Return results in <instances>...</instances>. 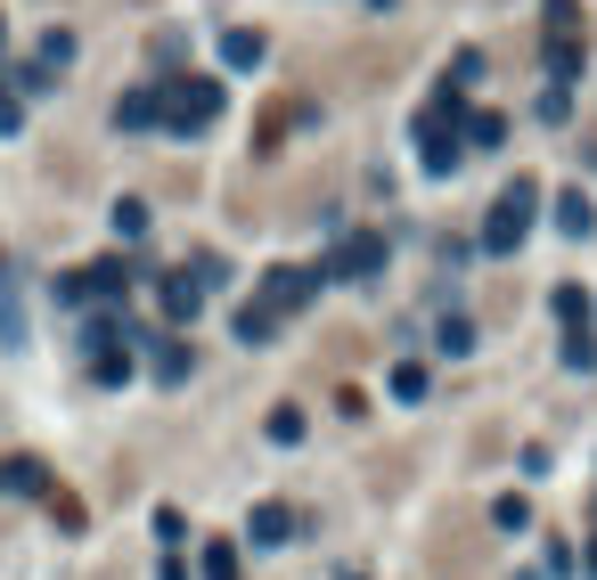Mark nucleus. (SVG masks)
Masks as SVG:
<instances>
[{
  "label": "nucleus",
  "instance_id": "nucleus-27",
  "mask_svg": "<svg viewBox=\"0 0 597 580\" xmlns=\"http://www.w3.org/2000/svg\"><path fill=\"white\" fill-rule=\"evenodd\" d=\"M0 41H9V33H0Z\"/></svg>",
  "mask_w": 597,
  "mask_h": 580
},
{
  "label": "nucleus",
  "instance_id": "nucleus-3",
  "mask_svg": "<svg viewBox=\"0 0 597 580\" xmlns=\"http://www.w3.org/2000/svg\"><path fill=\"white\" fill-rule=\"evenodd\" d=\"M312 295H320V271H271L262 278V310H271V319L279 310H303Z\"/></svg>",
  "mask_w": 597,
  "mask_h": 580
},
{
  "label": "nucleus",
  "instance_id": "nucleus-17",
  "mask_svg": "<svg viewBox=\"0 0 597 580\" xmlns=\"http://www.w3.org/2000/svg\"><path fill=\"white\" fill-rule=\"evenodd\" d=\"M91 377H98V384H123V377H132V351H98Z\"/></svg>",
  "mask_w": 597,
  "mask_h": 580
},
{
  "label": "nucleus",
  "instance_id": "nucleus-10",
  "mask_svg": "<svg viewBox=\"0 0 597 580\" xmlns=\"http://www.w3.org/2000/svg\"><path fill=\"white\" fill-rule=\"evenodd\" d=\"M589 221H597V213H589V197H582V189H565V197H557V230H565V238H589Z\"/></svg>",
  "mask_w": 597,
  "mask_h": 580
},
{
  "label": "nucleus",
  "instance_id": "nucleus-23",
  "mask_svg": "<svg viewBox=\"0 0 597 580\" xmlns=\"http://www.w3.org/2000/svg\"><path fill=\"white\" fill-rule=\"evenodd\" d=\"M189 278H197V286H221V278H230V262H221V254H197Z\"/></svg>",
  "mask_w": 597,
  "mask_h": 580
},
{
  "label": "nucleus",
  "instance_id": "nucleus-4",
  "mask_svg": "<svg viewBox=\"0 0 597 580\" xmlns=\"http://www.w3.org/2000/svg\"><path fill=\"white\" fill-rule=\"evenodd\" d=\"M327 271H336V278H377L385 271V238H344Z\"/></svg>",
  "mask_w": 597,
  "mask_h": 580
},
{
  "label": "nucleus",
  "instance_id": "nucleus-2",
  "mask_svg": "<svg viewBox=\"0 0 597 580\" xmlns=\"http://www.w3.org/2000/svg\"><path fill=\"white\" fill-rule=\"evenodd\" d=\"M213 115H221V82H205V74L164 82V131H205Z\"/></svg>",
  "mask_w": 597,
  "mask_h": 580
},
{
  "label": "nucleus",
  "instance_id": "nucleus-22",
  "mask_svg": "<svg viewBox=\"0 0 597 580\" xmlns=\"http://www.w3.org/2000/svg\"><path fill=\"white\" fill-rule=\"evenodd\" d=\"M491 524H500V531H524L532 507H524V499H500V507H491Z\"/></svg>",
  "mask_w": 597,
  "mask_h": 580
},
{
  "label": "nucleus",
  "instance_id": "nucleus-15",
  "mask_svg": "<svg viewBox=\"0 0 597 580\" xmlns=\"http://www.w3.org/2000/svg\"><path fill=\"white\" fill-rule=\"evenodd\" d=\"M426 384H434V377H426V360H401L394 368V401H426Z\"/></svg>",
  "mask_w": 597,
  "mask_h": 580
},
{
  "label": "nucleus",
  "instance_id": "nucleus-6",
  "mask_svg": "<svg viewBox=\"0 0 597 580\" xmlns=\"http://www.w3.org/2000/svg\"><path fill=\"white\" fill-rule=\"evenodd\" d=\"M115 123H123V131H156V123H164V91H123L115 98Z\"/></svg>",
  "mask_w": 597,
  "mask_h": 580
},
{
  "label": "nucleus",
  "instance_id": "nucleus-1",
  "mask_svg": "<svg viewBox=\"0 0 597 580\" xmlns=\"http://www.w3.org/2000/svg\"><path fill=\"white\" fill-rule=\"evenodd\" d=\"M532 213H541V180H507L500 204L483 213V254H491V262H500V254H516L524 230H532Z\"/></svg>",
  "mask_w": 597,
  "mask_h": 580
},
{
  "label": "nucleus",
  "instance_id": "nucleus-16",
  "mask_svg": "<svg viewBox=\"0 0 597 580\" xmlns=\"http://www.w3.org/2000/svg\"><path fill=\"white\" fill-rule=\"evenodd\" d=\"M500 139H507L500 115H467V148H500Z\"/></svg>",
  "mask_w": 597,
  "mask_h": 580
},
{
  "label": "nucleus",
  "instance_id": "nucleus-20",
  "mask_svg": "<svg viewBox=\"0 0 597 580\" xmlns=\"http://www.w3.org/2000/svg\"><path fill=\"white\" fill-rule=\"evenodd\" d=\"M573 25H582V9H573V0H548V33L573 41Z\"/></svg>",
  "mask_w": 597,
  "mask_h": 580
},
{
  "label": "nucleus",
  "instance_id": "nucleus-12",
  "mask_svg": "<svg viewBox=\"0 0 597 580\" xmlns=\"http://www.w3.org/2000/svg\"><path fill=\"white\" fill-rule=\"evenodd\" d=\"M0 491H50V474L33 458H0Z\"/></svg>",
  "mask_w": 597,
  "mask_h": 580
},
{
  "label": "nucleus",
  "instance_id": "nucleus-5",
  "mask_svg": "<svg viewBox=\"0 0 597 580\" xmlns=\"http://www.w3.org/2000/svg\"><path fill=\"white\" fill-rule=\"evenodd\" d=\"M156 295H164V319H172V327H189V319H197V303H205V286H197L189 271H172V278L156 286Z\"/></svg>",
  "mask_w": 597,
  "mask_h": 580
},
{
  "label": "nucleus",
  "instance_id": "nucleus-7",
  "mask_svg": "<svg viewBox=\"0 0 597 580\" xmlns=\"http://www.w3.org/2000/svg\"><path fill=\"white\" fill-rule=\"evenodd\" d=\"M295 531H303V524H295V507H279V499H271V507H254V548H279V540H295Z\"/></svg>",
  "mask_w": 597,
  "mask_h": 580
},
{
  "label": "nucleus",
  "instance_id": "nucleus-8",
  "mask_svg": "<svg viewBox=\"0 0 597 580\" xmlns=\"http://www.w3.org/2000/svg\"><path fill=\"white\" fill-rule=\"evenodd\" d=\"M148 368H156V384H180V377L197 368V351H189V344H156V351H148Z\"/></svg>",
  "mask_w": 597,
  "mask_h": 580
},
{
  "label": "nucleus",
  "instance_id": "nucleus-21",
  "mask_svg": "<svg viewBox=\"0 0 597 580\" xmlns=\"http://www.w3.org/2000/svg\"><path fill=\"white\" fill-rule=\"evenodd\" d=\"M271 442H303V409H271Z\"/></svg>",
  "mask_w": 597,
  "mask_h": 580
},
{
  "label": "nucleus",
  "instance_id": "nucleus-18",
  "mask_svg": "<svg viewBox=\"0 0 597 580\" xmlns=\"http://www.w3.org/2000/svg\"><path fill=\"white\" fill-rule=\"evenodd\" d=\"M205 580H238V548H221V540L205 548Z\"/></svg>",
  "mask_w": 597,
  "mask_h": 580
},
{
  "label": "nucleus",
  "instance_id": "nucleus-14",
  "mask_svg": "<svg viewBox=\"0 0 597 580\" xmlns=\"http://www.w3.org/2000/svg\"><path fill=\"white\" fill-rule=\"evenodd\" d=\"M221 57H230V66H262V33H221Z\"/></svg>",
  "mask_w": 597,
  "mask_h": 580
},
{
  "label": "nucleus",
  "instance_id": "nucleus-11",
  "mask_svg": "<svg viewBox=\"0 0 597 580\" xmlns=\"http://www.w3.org/2000/svg\"><path fill=\"white\" fill-rule=\"evenodd\" d=\"M548 303H557L565 336H582V327H589V295H582V286H557V295H548Z\"/></svg>",
  "mask_w": 597,
  "mask_h": 580
},
{
  "label": "nucleus",
  "instance_id": "nucleus-19",
  "mask_svg": "<svg viewBox=\"0 0 597 580\" xmlns=\"http://www.w3.org/2000/svg\"><path fill=\"white\" fill-rule=\"evenodd\" d=\"M115 230H123V238H139V230H148V204L123 197V204H115Z\"/></svg>",
  "mask_w": 597,
  "mask_h": 580
},
{
  "label": "nucleus",
  "instance_id": "nucleus-25",
  "mask_svg": "<svg viewBox=\"0 0 597 580\" xmlns=\"http://www.w3.org/2000/svg\"><path fill=\"white\" fill-rule=\"evenodd\" d=\"M156 580H189V565H180V556H164V572Z\"/></svg>",
  "mask_w": 597,
  "mask_h": 580
},
{
  "label": "nucleus",
  "instance_id": "nucleus-24",
  "mask_svg": "<svg viewBox=\"0 0 597 580\" xmlns=\"http://www.w3.org/2000/svg\"><path fill=\"white\" fill-rule=\"evenodd\" d=\"M0 131H17V91L0 82Z\"/></svg>",
  "mask_w": 597,
  "mask_h": 580
},
{
  "label": "nucleus",
  "instance_id": "nucleus-26",
  "mask_svg": "<svg viewBox=\"0 0 597 580\" xmlns=\"http://www.w3.org/2000/svg\"><path fill=\"white\" fill-rule=\"evenodd\" d=\"M589 580H597V548H589Z\"/></svg>",
  "mask_w": 597,
  "mask_h": 580
},
{
  "label": "nucleus",
  "instance_id": "nucleus-9",
  "mask_svg": "<svg viewBox=\"0 0 597 580\" xmlns=\"http://www.w3.org/2000/svg\"><path fill=\"white\" fill-rule=\"evenodd\" d=\"M434 344L450 351V360H467V351H475V319H467V310H450V319L434 327Z\"/></svg>",
  "mask_w": 597,
  "mask_h": 580
},
{
  "label": "nucleus",
  "instance_id": "nucleus-13",
  "mask_svg": "<svg viewBox=\"0 0 597 580\" xmlns=\"http://www.w3.org/2000/svg\"><path fill=\"white\" fill-rule=\"evenodd\" d=\"M271 336H279V319H271L262 303H245V310H238V344H271Z\"/></svg>",
  "mask_w": 597,
  "mask_h": 580
}]
</instances>
